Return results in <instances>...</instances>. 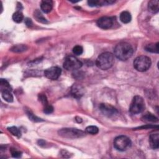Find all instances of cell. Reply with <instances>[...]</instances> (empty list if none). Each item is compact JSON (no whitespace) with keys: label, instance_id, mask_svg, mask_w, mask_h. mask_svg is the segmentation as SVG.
Wrapping results in <instances>:
<instances>
[{"label":"cell","instance_id":"cell-6","mask_svg":"<svg viewBox=\"0 0 159 159\" xmlns=\"http://www.w3.org/2000/svg\"><path fill=\"white\" fill-rule=\"evenodd\" d=\"M59 135L65 138L69 139H76V138H80L85 135V133L77 129H70L65 128L62 129L58 131Z\"/></svg>","mask_w":159,"mask_h":159},{"label":"cell","instance_id":"cell-26","mask_svg":"<svg viewBox=\"0 0 159 159\" xmlns=\"http://www.w3.org/2000/svg\"><path fill=\"white\" fill-rule=\"evenodd\" d=\"M11 155L14 158H19L20 157H21L22 155V153L21 152L16 150V149H11Z\"/></svg>","mask_w":159,"mask_h":159},{"label":"cell","instance_id":"cell-8","mask_svg":"<svg viewBox=\"0 0 159 159\" xmlns=\"http://www.w3.org/2000/svg\"><path fill=\"white\" fill-rule=\"evenodd\" d=\"M62 70L58 67H52L49 68H47L44 72L45 76L52 80H57L59 76L61 75Z\"/></svg>","mask_w":159,"mask_h":159},{"label":"cell","instance_id":"cell-14","mask_svg":"<svg viewBox=\"0 0 159 159\" xmlns=\"http://www.w3.org/2000/svg\"><path fill=\"white\" fill-rule=\"evenodd\" d=\"M131 15L128 11H123L120 14V20L124 24H128L131 21Z\"/></svg>","mask_w":159,"mask_h":159},{"label":"cell","instance_id":"cell-5","mask_svg":"<svg viewBox=\"0 0 159 159\" xmlns=\"http://www.w3.org/2000/svg\"><path fill=\"white\" fill-rule=\"evenodd\" d=\"M145 108V103L143 98L140 96H135L132 99L130 106V112L132 114L142 113Z\"/></svg>","mask_w":159,"mask_h":159},{"label":"cell","instance_id":"cell-22","mask_svg":"<svg viewBox=\"0 0 159 159\" xmlns=\"http://www.w3.org/2000/svg\"><path fill=\"white\" fill-rule=\"evenodd\" d=\"M8 129L13 135H15L17 137H21V131H20L19 129L18 128H17L16 127L13 126V127H11V128H8Z\"/></svg>","mask_w":159,"mask_h":159},{"label":"cell","instance_id":"cell-28","mask_svg":"<svg viewBox=\"0 0 159 159\" xmlns=\"http://www.w3.org/2000/svg\"><path fill=\"white\" fill-rule=\"evenodd\" d=\"M39 99H40V101H41L43 104L44 105H48V103H47V98L46 97V96L44 95H43V94H41L39 96Z\"/></svg>","mask_w":159,"mask_h":159},{"label":"cell","instance_id":"cell-21","mask_svg":"<svg viewBox=\"0 0 159 159\" xmlns=\"http://www.w3.org/2000/svg\"><path fill=\"white\" fill-rule=\"evenodd\" d=\"M86 132L88 134H92V135H95L98 133L99 129L96 126H90L86 128Z\"/></svg>","mask_w":159,"mask_h":159},{"label":"cell","instance_id":"cell-15","mask_svg":"<svg viewBox=\"0 0 159 159\" xmlns=\"http://www.w3.org/2000/svg\"><path fill=\"white\" fill-rule=\"evenodd\" d=\"M158 1L157 0H153V1H150L149 3V10L152 13H157L159 9V6H158Z\"/></svg>","mask_w":159,"mask_h":159},{"label":"cell","instance_id":"cell-16","mask_svg":"<svg viewBox=\"0 0 159 159\" xmlns=\"http://www.w3.org/2000/svg\"><path fill=\"white\" fill-rule=\"evenodd\" d=\"M2 94L3 98L6 102H9V103L13 102V96L11 93V90H2Z\"/></svg>","mask_w":159,"mask_h":159},{"label":"cell","instance_id":"cell-10","mask_svg":"<svg viewBox=\"0 0 159 159\" xmlns=\"http://www.w3.org/2000/svg\"><path fill=\"white\" fill-rule=\"evenodd\" d=\"M99 109L104 115L108 117H111L117 114V109L110 105L101 104Z\"/></svg>","mask_w":159,"mask_h":159},{"label":"cell","instance_id":"cell-2","mask_svg":"<svg viewBox=\"0 0 159 159\" xmlns=\"http://www.w3.org/2000/svg\"><path fill=\"white\" fill-rule=\"evenodd\" d=\"M114 62V55L110 52H105L98 57L96 61V65L100 69L106 70L111 68Z\"/></svg>","mask_w":159,"mask_h":159},{"label":"cell","instance_id":"cell-25","mask_svg":"<svg viewBox=\"0 0 159 159\" xmlns=\"http://www.w3.org/2000/svg\"><path fill=\"white\" fill-rule=\"evenodd\" d=\"M37 13H35V15H34V17H36V19H37V21H39V22H41V23H46L47 21L46 19L42 16V14L40 13L39 12L37 11Z\"/></svg>","mask_w":159,"mask_h":159},{"label":"cell","instance_id":"cell-20","mask_svg":"<svg viewBox=\"0 0 159 159\" xmlns=\"http://www.w3.org/2000/svg\"><path fill=\"white\" fill-rule=\"evenodd\" d=\"M28 49L26 46L24 45H16L13 46L11 50L14 52H21L26 50Z\"/></svg>","mask_w":159,"mask_h":159},{"label":"cell","instance_id":"cell-27","mask_svg":"<svg viewBox=\"0 0 159 159\" xmlns=\"http://www.w3.org/2000/svg\"><path fill=\"white\" fill-rule=\"evenodd\" d=\"M54 111V108L50 106V105H46L45 108H44V112L46 114H50L52 113V112Z\"/></svg>","mask_w":159,"mask_h":159},{"label":"cell","instance_id":"cell-9","mask_svg":"<svg viewBox=\"0 0 159 159\" xmlns=\"http://www.w3.org/2000/svg\"><path fill=\"white\" fill-rule=\"evenodd\" d=\"M113 21L112 18L109 17H102L97 21V25L103 29H108L113 26Z\"/></svg>","mask_w":159,"mask_h":159},{"label":"cell","instance_id":"cell-23","mask_svg":"<svg viewBox=\"0 0 159 159\" xmlns=\"http://www.w3.org/2000/svg\"><path fill=\"white\" fill-rule=\"evenodd\" d=\"M1 89H2V90H8L11 91V88L9 84L8 83V82L6 80H3V79L1 80Z\"/></svg>","mask_w":159,"mask_h":159},{"label":"cell","instance_id":"cell-12","mask_svg":"<svg viewBox=\"0 0 159 159\" xmlns=\"http://www.w3.org/2000/svg\"><path fill=\"white\" fill-rule=\"evenodd\" d=\"M42 11L45 13H50L53 8V2L50 0H45L43 1L41 4Z\"/></svg>","mask_w":159,"mask_h":159},{"label":"cell","instance_id":"cell-1","mask_svg":"<svg viewBox=\"0 0 159 159\" xmlns=\"http://www.w3.org/2000/svg\"><path fill=\"white\" fill-rule=\"evenodd\" d=\"M115 56L122 61H128L134 53L132 47L127 43H121L118 44L114 50Z\"/></svg>","mask_w":159,"mask_h":159},{"label":"cell","instance_id":"cell-3","mask_svg":"<svg viewBox=\"0 0 159 159\" xmlns=\"http://www.w3.org/2000/svg\"><path fill=\"white\" fill-rule=\"evenodd\" d=\"M150 58L147 56H139L134 61V67L139 72H146L151 65Z\"/></svg>","mask_w":159,"mask_h":159},{"label":"cell","instance_id":"cell-13","mask_svg":"<svg viewBox=\"0 0 159 159\" xmlns=\"http://www.w3.org/2000/svg\"><path fill=\"white\" fill-rule=\"evenodd\" d=\"M72 94L75 98H80L83 94V88L80 85H74L72 88Z\"/></svg>","mask_w":159,"mask_h":159},{"label":"cell","instance_id":"cell-11","mask_svg":"<svg viewBox=\"0 0 159 159\" xmlns=\"http://www.w3.org/2000/svg\"><path fill=\"white\" fill-rule=\"evenodd\" d=\"M150 146L153 149H157L159 147V135L158 133L150 134L149 137Z\"/></svg>","mask_w":159,"mask_h":159},{"label":"cell","instance_id":"cell-18","mask_svg":"<svg viewBox=\"0 0 159 159\" xmlns=\"http://www.w3.org/2000/svg\"><path fill=\"white\" fill-rule=\"evenodd\" d=\"M146 50L147 52H152V53H158V43L155 44H150L146 46Z\"/></svg>","mask_w":159,"mask_h":159},{"label":"cell","instance_id":"cell-7","mask_svg":"<svg viewBox=\"0 0 159 159\" xmlns=\"http://www.w3.org/2000/svg\"><path fill=\"white\" fill-rule=\"evenodd\" d=\"M82 63L73 56H68L64 62V67L67 70H76L82 67Z\"/></svg>","mask_w":159,"mask_h":159},{"label":"cell","instance_id":"cell-29","mask_svg":"<svg viewBox=\"0 0 159 159\" xmlns=\"http://www.w3.org/2000/svg\"><path fill=\"white\" fill-rule=\"evenodd\" d=\"M25 22H26V25L28 26H31V25H32V21H31V19H28V18H27L26 19V21H25Z\"/></svg>","mask_w":159,"mask_h":159},{"label":"cell","instance_id":"cell-17","mask_svg":"<svg viewBox=\"0 0 159 159\" xmlns=\"http://www.w3.org/2000/svg\"><path fill=\"white\" fill-rule=\"evenodd\" d=\"M24 16L21 11H16L13 15V21L17 23H20L23 21Z\"/></svg>","mask_w":159,"mask_h":159},{"label":"cell","instance_id":"cell-24","mask_svg":"<svg viewBox=\"0 0 159 159\" xmlns=\"http://www.w3.org/2000/svg\"><path fill=\"white\" fill-rule=\"evenodd\" d=\"M83 52V49L80 46H76L73 49V52L76 55H80Z\"/></svg>","mask_w":159,"mask_h":159},{"label":"cell","instance_id":"cell-4","mask_svg":"<svg viewBox=\"0 0 159 159\" xmlns=\"http://www.w3.org/2000/svg\"><path fill=\"white\" fill-rule=\"evenodd\" d=\"M132 144L131 139L126 135L117 137L114 141V147L119 151H126L131 147Z\"/></svg>","mask_w":159,"mask_h":159},{"label":"cell","instance_id":"cell-19","mask_svg":"<svg viewBox=\"0 0 159 159\" xmlns=\"http://www.w3.org/2000/svg\"><path fill=\"white\" fill-rule=\"evenodd\" d=\"M144 120L147 122H152V123H156L158 121V118L156 117L155 116L152 115V114H147L143 117Z\"/></svg>","mask_w":159,"mask_h":159}]
</instances>
